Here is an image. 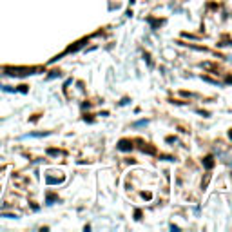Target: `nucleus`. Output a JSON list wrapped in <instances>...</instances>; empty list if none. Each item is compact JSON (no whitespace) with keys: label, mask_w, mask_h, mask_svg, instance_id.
<instances>
[{"label":"nucleus","mask_w":232,"mask_h":232,"mask_svg":"<svg viewBox=\"0 0 232 232\" xmlns=\"http://www.w3.org/2000/svg\"><path fill=\"white\" fill-rule=\"evenodd\" d=\"M120 149H122V151H127V149H131L129 141H120Z\"/></svg>","instance_id":"1"},{"label":"nucleus","mask_w":232,"mask_h":232,"mask_svg":"<svg viewBox=\"0 0 232 232\" xmlns=\"http://www.w3.org/2000/svg\"><path fill=\"white\" fill-rule=\"evenodd\" d=\"M210 160H212V158H207V161H205L207 167H212V161H210Z\"/></svg>","instance_id":"2"}]
</instances>
